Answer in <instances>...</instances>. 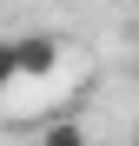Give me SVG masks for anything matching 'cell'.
I'll return each mask as SVG.
<instances>
[{"instance_id": "obj_2", "label": "cell", "mask_w": 139, "mask_h": 146, "mask_svg": "<svg viewBox=\"0 0 139 146\" xmlns=\"http://www.w3.org/2000/svg\"><path fill=\"white\" fill-rule=\"evenodd\" d=\"M40 146H86V126H80V119H46Z\"/></svg>"}, {"instance_id": "obj_1", "label": "cell", "mask_w": 139, "mask_h": 146, "mask_svg": "<svg viewBox=\"0 0 139 146\" xmlns=\"http://www.w3.org/2000/svg\"><path fill=\"white\" fill-rule=\"evenodd\" d=\"M60 33H13L7 40V80H40V73L60 66Z\"/></svg>"}, {"instance_id": "obj_4", "label": "cell", "mask_w": 139, "mask_h": 146, "mask_svg": "<svg viewBox=\"0 0 139 146\" xmlns=\"http://www.w3.org/2000/svg\"><path fill=\"white\" fill-rule=\"evenodd\" d=\"M132 146H139V139H132Z\"/></svg>"}, {"instance_id": "obj_3", "label": "cell", "mask_w": 139, "mask_h": 146, "mask_svg": "<svg viewBox=\"0 0 139 146\" xmlns=\"http://www.w3.org/2000/svg\"><path fill=\"white\" fill-rule=\"evenodd\" d=\"M132 40H139V20H132Z\"/></svg>"}]
</instances>
